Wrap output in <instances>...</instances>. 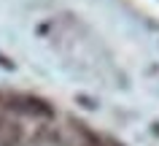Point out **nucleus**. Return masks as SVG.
Here are the masks:
<instances>
[{"instance_id": "nucleus-1", "label": "nucleus", "mask_w": 159, "mask_h": 146, "mask_svg": "<svg viewBox=\"0 0 159 146\" xmlns=\"http://www.w3.org/2000/svg\"><path fill=\"white\" fill-rule=\"evenodd\" d=\"M8 106L19 114H27V116H41V119H49L54 116V108H51L43 97H35V95H11Z\"/></svg>"}, {"instance_id": "nucleus-2", "label": "nucleus", "mask_w": 159, "mask_h": 146, "mask_svg": "<svg viewBox=\"0 0 159 146\" xmlns=\"http://www.w3.org/2000/svg\"><path fill=\"white\" fill-rule=\"evenodd\" d=\"M19 127L16 125H8V122H0V146H14L19 141Z\"/></svg>"}]
</instances>
